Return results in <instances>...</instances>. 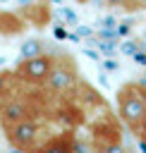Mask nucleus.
Instances as JSON below:
<instances>
[{"mask_svg": "<svg viewBox=\"0 0 146 153\" xmlns=\"http://www.w3.org/2000/svg\"><path fill=\"white\" fill-rule=\"evenodd\" d=\"M115 103H117V117L122 120V124L136 139H141L146 127V86L136 81L122 84L117 88Z\"/></svg>", "mask_w": 146, "mask_h": 153, "instance_id": "nucleus-1", "label": "nucleus"}, {"mask_svg": "<svg viewBox=\"0 0 146 153\" xmlns=\"http://www.w3.org/2000/svg\"><path fill=\"white\" fill-rule=\"evenodd\" d=\"M36 98L38 96H24L22 98V93H17V96H10V98L0 100V127L10 129L12 124H17L22 120L41 115V108H38Z\"/></svg>", "mask_w": 146, "mask_h": 153, "instance_id": "nucleus-2", "label": "nucleus"}, {"mask_svg": "<svg viewBox=\"0 0 146 153\" xmlns=\"http://www.w3.org/2000/svg\"><path fill=\"white\" fill-rule=\"evenodd\" d=\"M55 62L57 57L55 55H38V57H22L14 67V72L19 74V79L24 84H31V86H45L53 69H55Z\"/></svg>", "mask_w": 146, "mask_h": 153, "instance_id": "nucleus-3", "label": "nucleus"}, {"mask_svg": "<svg viewBox=\"0 0 146 153\" xmlns=\"http://www.w3.org/2000/svg\"><path fill=\"white\" fill-rule=\"evenodd\" d=\"M74 86H77V65L67 53H62V57H57V62H55V69H53L45 88L53 96H62V93H69Z\"/></svg>", "mask_w": 146, "mask_h": 153, "instance_id": "nucleus-4", "label": "nucleus"}, {"mask_svg": "<svg viewBox=\"0 0 146 153\" xmlns=\"http://www.w3.org/2000/svg\"><path fill=\"white\" fill-rule=\"evenodd\" d=\"M5 134H7V143L12 148H17V151H31V148L38 146L41 129H38V122L34 117H29V120H22V122L12 124L10 129H5Z\"/></svg>", "mask_w": 146, "mask_h": 153, "instance_id": "nucleus-5", "label": "nucleus"}, {"mask_svg": "<svg viewBox=\"0 0 146 153\" xmlns=\"http://www.w3.org/2000/svg\"><path fill=\"white\" fill-rule=\"evenodd\" d=\"M22 79H19V74L12 69V72H7V69H0V100H5V98H10V96H17L19 93V88H22Z\"/></svg>", "mask_w": 146, "mask_h": 153, "instance_id": "nucleus-6", "label": "nucleus"}, {"mask_svg": "<svg viewBox=\"0 0 146 153\" xmlns=\"http://www.w3.org/2000/svg\"><path fill=\"white\" fill-rule=\"evenodd\" d=\"M26 26V19H19L14 12L0 10V36H17Z\"/></svg>", "mask_w": 146, "mask_h": 153, "instance_id": "nucleus-7", "label": "nucleus"}, {"mask_svg": "<svg viewBox=\"0 0 146 153\" xmlns=\"http://www.w3.org/2000/svg\"><path fill=\"white\" fill-rule=\"evenodd\" d=\"M43 53H45V45H43L41 38H26V41H22V45H19V55H22V57H38V55H43Z\"/></svg>", "mask_w": 146, "mask_h": 153, "instance_id": "nucleus-8", "label": "nucleus"}, {"mask_svg": "<svg viewBox=\"0 0 146 153\" xmlns=\"http://www.w3.org/2000/svg\"><path fill=\"white\" fill-rule=\"evenodd\" d=\"M108 5H115V7H122L124 12H134V10H141L146 7V0H105Z\"/></svg>", "mask_w": 146, "mask_h": 153, "instance_id": "nucleus-9", "label": "nucleus"}, {"mask_svg": "<svg viewBox=\"0 0 146 153\" xmlns=\"http://www.w3.org/2000/svg\"><path fill=\"white\" fill-rule=\"evenodd\" d=\"M139 50H141V48H139L136 43H132V41H124V43H120V53H127V55H132V57H134Z\"/></svg>", "mask_w": 146, "mask_h": 153, "instance_id": "nucleus-10", "label": "nucleus"}, {"mask_svg": "<svg viewBox=\"0 0 146 153\" xmlns=\"http://www.w3.org/2000/svg\"><path fill=\"white\" fill-rule=\"evenodd\" d=\"M62 17H65V22H69V24H77V14H74L72 10H62Z\"/></svg>", "mask_w": 146, "mask_h": 153, "instance_id": "nucleus-11", "label": "nucleus"}, {"mask_svg": "<svg viewBox=\"0 0 146 153\" xmlns=\"http://www.w3.org/2000/svg\"><path fill=\"white\" fill-rule=\"evenodd\" d=\"M77 33H79V36H89V33H91V29H86V26H84V29H77Z\"/></svg>", "mask_w": 146, "mask_h": 153, "instance_id": "nucleus-12", "label": "nucleus"}, {"mask_svg": "<svg viewBox=\"0 0 146 153\" xmlns=\"http://www.w3.org/2000/svg\"><path fill=\"white\" fill-rule=\"evenodd\" d=\"M55 36H57V38H65L67 31H65V29H55Z\"/></svg>", "mask_w": 146, "mask_h": 153, "instance_id": "nucleus-13", "label": "nucleus"}, {"mask_svg": "<svg viewBox=\"0 0 146 153\" xmlns=\"http://www.w3.org/2000/svg\"><path fill=\"white\" fill-rule=\"evenodd\" d=\"M141 143L146 146V127H144V134H141Z\"/></svg>", "mask_w": 146, "mask_h": 153, "instance_id": "nucleus-14", "label": "nucleus"}, {"mask_svg": "<svg viewBox=\"0 0 146 153\" xmlns=\"http://www.w3.org/2000/svg\"><path fill=\"white\" fill-rule=\"evenodd\" d=\"M77 2H89V0H77Z\"/></svg>", "mask_w": 146, "mask_h": 153, "instance_id": "nucleus-15", "label": "nucleus"}]
</instances>
